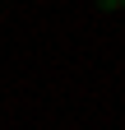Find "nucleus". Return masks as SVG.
I'll return each mask as SVG.
<instances>
[{"instance_id": "2", "label": "nucleus", "mask_w": 125, "mask_h": 130, "mask_svg": "<svg viewBox=\"0 0 125 130\" xmlns=\"http://www.w3.org/2000/svg\"><path fill=\"white\" fill-rule=\"evenodd\" d=\"M120 9H125V0H120Z\"/></svg>"}, {"instance_id": "1", "label": "nucleus", "mask_w": 125, "mask_h": 130, "mask_svg": "<svg viewBox=\"0 0 125 130\" xmlns=\"http://www.w3.org/2000/svg\"><path fill=\"white\" fill-rule=\"evenodd\" d=\"M97 9H120V0H97Z\"/></svg>"}]
</instances>
